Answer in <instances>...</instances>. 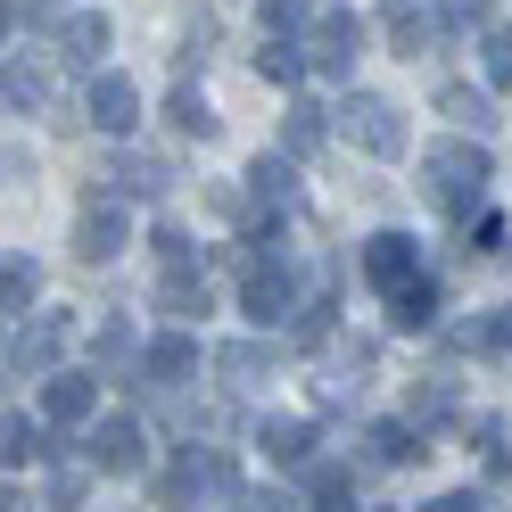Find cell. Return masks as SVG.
I'll use <instances>...</instances> for the list:
<instances>
[{
    "label": "cell",
    "mask_w": 512,
    "mask_h": 512,
    "mask_svg": "<svg viewBox=\"0 0 512 512\" xmlns=\"http://www.w3.org/2000/svg\"><path fill=\"white\" fill-rule=\"evenodd\" d=\"M91 405H100V380H91V372H67V380H50V389H42V422L75 430V422H91Z\"/></svg>",
    "instance_id": "9"
},
{
    "label": "cell",
    "mask_w": 512,
    "mask_h": 512,
    "mask_svg": "<svg viewBox=\"0 0 512 512\" xmlns=\"http://www.w3.org/2000/svg\"><path fill=\"white\" fill-rule=\"evenodd\" d=\"M149 248L166 256V273H182V256H190V240H182V232H166V223H157V232H149Z\"/></svg>",
    "instance_id": "30"
},
{
    "label": "cell",
    "mask_w": 512,
    "mask_h": 512,
    "mask_svg": "<svg viewBox=\"0 0 512 512\" xmlns=\"http://www.w3.org/2000/svg\"><path fill=\"white\" fill-rule=\"evenodd\" d=\"M422 190H430L446 215H488V149H479V141L422 149Z\"/></svg>",
    "instance_id": "1"
},
{
    "label": "cell",
    "mask_w": 512,
    "mask_h": 512,
    "mask_svg": "<svg viewBox=\"0 0 512 512\" xmlns=\"http://www.w3.org/2000/svg\"><path fill=\"white\" fill-rule=\"evenodd\" d=\"M389 323H397V331H430V323H438V290H430V273L413 281V290L389 298Z\"/></svg>",
    "instance_id": "15"
},
{
    "label": "cell",
    "mask_w": 512,
    "mask_h": 512,
    "mask_svg": "<svg viewBox=\"0 0 512 512\" xmlns=\"http://www.w3.org/2000/svg\"><path fill=\"white\" fill-rule=\"evenodd\" d=\"M248 199H256V207L290 199V166H281V157H256V166H248Z\"/></svg>",
    "instance_id": "16"
},
{
    "label": "cell",
    "mask_w": 512,
    "mask_h": 512,
    "mask_svg": "<svg viewBox=\"0 0 512 512\" xmlns=\"http://www.w3.org/2000/svg\"><path fill=\"white\" fill-rule=\"evenodd\" d=\"M83 116L100 124V133H133V124H141V91H133V75H100V83H91V100H83Z\"/></svg>",
    "instance_id": "7"
},
{
    "label": "cell",
    "mask_w": 512,
    "mask_h": 512,
    "mask_svg": "<svg viewBox=\"0 0 512 512\" xmlns=\"http://www.w3.org/2000/svg\"><path fill=\"white\" fill-rule=\"evenodd\" d=\"M405 438H413V422H380V430H372L364 446H372V463H405V455H413Z\"/></svg>",
    "instance_id": "23"
},
{
    "label": "cell",
    "mask_w": 512,
    "mask_h": 512,
    "mask_svg": "<svg viewBox=\"0 0 512 512\" xmlns=\"http://www.w3.org/2000/svg\"><path fill=\"white\" fill-rule=\"evenodd\" d=\"M339 124H347V141H356V149H372V157H405V124H397L389 100H372V91H356V100L339 108Z\"/></svg>",
    "instance_id": "3"
},
{
    "label": "cell",
    "mask_w": 512,
    "mask_h": 512,
    "mask_svg": "<svg viewBox=\"0 0 512 512\" xmlns=\"http://www.w3.org/2000/svg\"><path fill=\"white\" fill-rule=\"evenodd\" d=\"M248 504H256V512H306V504H298L290 488H265V496H248Z\"/></svg>",
    "instance_id": "34"
},
{
    "label": "cell",
    "mask_w": 512,
    "mask_h": 512,
    "mask_svg": "<svg viewBox=\"0 0 512 512\" xmlns=\"http://www.w3.org/2000/svg\"><path fill=\"white\" fill-rule=\"evenodd\" d=\"M306 17H314V0H265V34H273V42H290Z\"/></svg>",
    "instance_id": "22"
},
{
    "label": "cell",
    "mask_w": 512,
    "mask_h": 512,
    "mask_svg": "<svg viewBox=\"0 0 512 512\" xmlns=\"http://www.w3.org/2000/svg\"><path fill=\"white\" fill-rule=\"evenodd\" d=\"M116 248H124V207L108 199V190H91L83 215H75V256H83V265H108Z\"/></svg>",
    "instance_id": "5"
},
{
    "label": "cell",
    "mask_w": 512,
    "mask_h": 512,
    "mask_svg": "<svg viewBox=\"0 0 512 512\" xmlns=\"http://www.w3.org/2000/svg\"><path fill=\"white\" fill-rule=\"evenodd\" d=\"M306 149H323V108H314V100L290 108V157H306Z\"/></svg>",
    "instance_id": "21"
},
{
    "label": "cell",
    "mask_w": 512,
    "mask_h": 512,
    "mask_svg": "<svg viewBox=\"0 0 512 512\" xmlns=\"http://www.w3.org/2000/svg\"><path fill=\"white\" fill-rule=\"evenodd\" d=\"M389 25H397V42H405V50H422V42H430V17H422V9H389Z\"/></svg>",
    "instance_id": "29"
},
{
    "label": "cell",
    "mask_w": 512,
    "mask_h": 512,
    "mask_svg": "<svg viewBox=\"0 0 512 512\" xmlns=\"http://www.w3.org/2000/svg\"><path fill=\"white\" fill-rule=\"evenodd\" d=\"M306 496L323 504V512H347V471H339V463H314V471H306Z\"/></svg>",
    "instance_id": "20"
},
{
    "label": "cell",
    "mask_w": 512,
    "mask_h": 512,
    "mask_svg": "<svg viewBox=\"0 0 512 512\" xmlns=\"http://www.w3.org/2000/svg\"><path fill=\"white\" fill-rule=\"evenodd\" d=\"M58 339H67V323H58V314H42V323H34V331H25V339L9 347V372H25V380H34V372L58 356Z\"/></svg>",
    "instance_id": "12"
},
{
    "label": "cell",
    "mask_w": 512,
    "mask_h": 512,
    "mask_svg": "<svg viewBox=\"0 0 512 512\" xmlns=\"http://www.w3.org/2000/svg\"><path fill=\"white\" fill-rule=\"evenodd\" d=\"M240 306L256 314V323H281V314L298 306V281H290V273H281L273 256H265V265H248V281H240Z\"/></svg>",
    "instance_id": "6"
},
{
    "label": "cell",
    "mask_w": 512,
    "mask_h": 512,
    "mask_svg": "<svg viewBox=\"0 0 512 512\" xmlns=\"http://www.w3.org/2000/svg\"><path fill=\"white\" fill-rule=\"evenodd\" d=\"M438 116H455L463 133H488V124H496L488 91H471V83H438Z\"/></svg>",
    "instance_id": "13"
},
{
    "label": "cell",
    "mask_w": 512,
    "mask_h": 512,
    "mask_svg": "<svg viewBox=\"0 0 512 512\" xmlns=\"http://www.w3.org/2000/svg\"><path fill=\"white\" fill-rule=\"evenodd\" d=\"M306 446H314L306 422H265V455H273V463H306Z\"/></svg>",
    "instance_id": "17"
},
{
    "label": "cell",
    "mask_w": 512,
    "mask_h": 512,
    "mask_svg": "<svg viewBox=\"0 0 512 512\" xmlns=\"http://www.w3.org/2000/svg\"><path fill=\"white\" fill-rule=\"evenodd\" d=\"M190 496H240L232 463H223V455H207V446H182V463L157 479V504H166V512H182Z\"/></svg>",
    "instance_id": "2"
},
{
    "label": "cell",
    "mask_w": 512,
    "mask_h": 512,
    "mask_svg": "<svg viewBox=\"0 0 512 512\" xmlns=\"http://www.w3.org/2000/svg\"><path fill=\"white\" fill-rule=\"evenodd\" d=\"M364 273H372L380 298H397V290H413V281H422V256H413L405 232H372V240H364Z\"/></svg>",
    "instance_id": "4"
},
{
    "label": "cell",
    "mask_w": 512,
    "mask_h": 512,
    "mask_svg": "<svg viewBox=\"0 0 512 512\" xmlns=\"http://www.w3.org/2000/svg\"><path fill=\"white\" fill-rule=\"evenodd\" d=\"M430 512H496V504H488V496H479V488H455V496H438Z\"/></svg>",
    "instance_id": "32"
},
{
    "label": "cell",
    "mask_w": 512,
    "mask_h": 512,
    "mask_svg": "<svg viewBox=\"0 0 512 512\" xmlns=\"http://www.w3.org/2000/svg\"><path fill=\"white\" fill-rule=\"evenodd\" d=\"M496 347H504V356H512V306L496 314Z\"/></svg>",
    "instance_id": "35"
},
{
    "label": "cell",
    "mask_w": 512,
    "mask_h": 512,
    "mask_svg": "<svg viewBox=\"0 0 512 512\" xmlns=\"http://www.w3.org/2000/svg\"><path fill=\"white\" fill-rule=\"evenodd\" d=\"M58 50H67L75 67H91V58L108 50V17H100V9H83V17H67V25H58Z\"/></svg>",
    "instance_id": "14"
},
{
    "label": "cell",
    "mask_w": 512,
    "mask_h": 512,
    "mask_svg": "<svg viewBox=\"0 0 512 512\" xmlns=\"http://www.w3.org/2000/svg\"><path fill=\"white\" fill-rule=\"evenodd\" d=\"M174 124H182V133H207V124H215V116H207V100H199L190 83L174 91Z\"/></svg>",
    "instance_id": "26"
},
{
    "label": "cell",
    "mask_w": 512,
    "mask_h": 512,
    "mask_svg": "<svg viewBox=\"0 0 512 512\" xmlns=\"http://www.w3.org/2000/svg\"><path fill=\"white\" fill-rule=\"evenodd\" d=\"M356 42H364V25L347 17V9H331L323 25H314V67H323V75H347V67H356Z\"/></svg>",
    "instance_id": "10"
},
{
    "label": "cell",
    "mask_w": 512,
    "mask_h": 512,
    "mask_svg": "<svg viewBox=\"0 0 512 512\" xmlns=\"http://www.w3.org/2000/svg\"><path fill=\"white\" fill-rule=\"evenodd\" d=\"M34 108H42V83L25 67H9V116H34Z\"/></svg>",
    "instance_id": "27"
},
{
    "label": "cell",
    "mask_w": 512,
    "mask_h": 512,
    "mask_svg": "<svg viewBox=\"0 0 512 512\" xmlns=\"http://www.w3.org/2000/svg\"><path fill=\"white\" fill-rule=\"evenodd\" d=\"M190 372H199V347H190L182 331H157V339L141 347V380H157V389H182Z\"/></svg>",
    "instance_id": "8"
},
{
    "label": "cell",
    "mask_w": 512,
    "mask_h": 512,
    "mask_svg": "<svg viewBox=\"0 0 512 512\" xmlns=\"http://www.w3.org/2000/svg\"><path fill=\"white\" fill-rule=\"evenodd\" d=\"M34 290H42V273L25 265V256H9V273H0V306H9V314H25V306H34Z\"/></svg>",
    "instance_id": "18"
},
{
    "label": "cell",
    "mask_w": 512,
    "mask_h": 512,
    "mask_svg": "<svg viewBox=\"0 0 512 512\" xmlns=\"http://www.w3.org/2000/svg\"><path fill=\"white\" fill-rule=\"evenodd\" d=\"M479 50H488V83H512V25H496Z\"/></svg>",
    "instance_id": "25"
},
{
    "label": "cell",
    "mask_w": 512,
    "mask_h": 512,
    "mask_svg": "<svg viewBox=\"0 0 512 512\" xmlns=\"http://www.w3.org/2000/svg\"><path fill=\"white\" fill-rule=\"evenodd\" d=\"M0 446H9V463H34V455H42V430L25 422V413H9V430H0Z\"/></svg>",
    "instance_id": "24"
},
{
    "label": "cell",
    "mask_w": 512,
    "mask_h": 512,
    "mask_svg": "<svg viewBox=\"0 0 512 512\" xmlns=\"http://www.w3.org/2000/svg\"><path fill=\"white\" fill-rule=\"evenodd\" d=\"M215 364H223V372H265L273 356H265V347H223V356H215Z\"/></svg>",
    "instance_id": "31"
},
{
    "label": "cell",
    "mask_w": 512,
    "mask_h": 512,
    "mask_svg": "<svg viewBox=\"0 0 512 512\" xmlns=\"http://www.w3.org/2000/svg\"><path fill=\"white\" fill-rule=\"evenodd\" d=\"M190 306H207V281L174 273V281H166V314H190Z\"/></svg>",
    "instance_id": "28"
},
{
    "label": "cell",
    "mask_w": 512,
    "mask_h": 512,
    "mask_svg": "<svg viewBox=\"0 0 512 512\" xmlns=\"http://www.w3.org/2000/svg\"><path fill=\"white\" fill-rule=\"evenodd\" d=\"M256 75H265V83H298V75H306L298 42H265V50H256Z\"/></svg>",
    "instance_id": "19"
},
{
    "label": "cell",
    "mask_w": 512,
    "mask_h": 512,
    "mask_svg": "<svg viewBox=\"0 0 512 512\" xmlns=\"http://www.w3.org/2000/svg\"><path fill=\"white\" fill-rule=\"evenodd\" d=\"M91 463H100V471H133L141 463V422H133V413H108V422L91 430Z\"/></svg>",
    "instance_id": "11"
},
{
    "label": "cell",
    "mask_w": 512,
    "mask_h": 512,
    "mask_svg": "<svg viewBox=\"0 0 512 512\" xmlns=\"http://www.w3.org/2000/svg\"><path fill=\"white\" fill-rule=\"evenodd\" d=\"M124 190H166V166H157V157L149 166H124Z\"/></svg>",
    "instance_id": "33"
}]
</instances>
